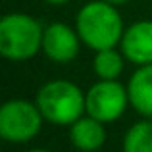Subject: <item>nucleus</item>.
I'll return each instance as SVG.
<instances>
[{
	"label": "nucleus",
	"instance_id": "0eeeda50",
	"mask_svg": "<svg viewBox=\"0 0 152 152\" xmlns=\"http://www.w3.org/2000/svg\"><path fill=\"white\" fill-rule=\"evenodd\" d=\"M125 60L135 66L152 64V19L135 21L125 29L119 42Z\"/></svg>",
	"mask_w": 152,
	"mask_h": 152
},
{
	"label": "nucleus",
	"instance_id": "f03ea898",
	"mask_svg": "<svg viewBox=\"0 0 152 152\" xmlns=\"http://www.w3.org/2000/svg\"><path fill=\"white\" fill-rule=\"evenodd\" d=\"M45 29L35 18L21 12L6 14L0 19V54L10 62L31 60L42 50Z\"/></svg>",
	"mask_w": 152,
	"mask_h": 152
},
{
	"label": "nucleus",
	"instance_id": "39448f33",
	"mask_svg": "<svg viewBox=\"0 0 152 152\" xmlns=\"http://www.w3.org/2000/svg\"><path fill=\"white\" fill-rule=\"evenodd\" d=\"M127 104V87H123L118 79H100L85 93V112L104 123L119 119Z\"/></svg>",
	"mask_w": 152,
	"mask_h": 152
},
{
	"label": "nucleus",
	"instance_id": "6e6552de",
	"mask_svg": "<svg viewBox=\"0 0 152 152\" xmlns=\"http://www.w3.org/2000/svg\"><path fill=\"white\" fill-rule=\"evenodd\" d=\"M106 123L93 115H81L69 125V141L81 152H96L106 142Z\"/></svg>",
	"mask_w": 152,
	"mask_h": 152
},
{
	"label": "nucleus",
	"instance_id": "ddd939ff",
	"mask_svg": "<svg viewBox=\"0 0 152 152\" xmlns=\"http://www.w3.org/2000/svg\"><path fill=\"white\" fill-rule=\"evenodd\" d=\"M106 2L114 4V6H119V4H127V2H129V0H106Z\"/></svg>",
	"mask_w": 152,
	"mask_h": 152
},
{
	"label": "nucleus",
	"instance_id": "1a4fd4ad",
	"mask_svg": "<svg viewBox=\"0 0 152 152\" xmlns=\"http://www.w3.org/2000/svg\"><path fill=\"white\" fill-rule=\"evenodd\" d=\"M129 104L145 118H152V64L139 66L127 83Z\"/></svg>",
	"mask_w": 152,
	"mask_h": 152
},
{
	"label": "nucleus",
	"instance_id": "4468645a",
	"mask_svg": "<svg viewBox=\"0 0 152 152\" xmlns=\"http://www.w3.org/2000/svg\"><path fill=\"white\" fill-rule=\"evenodd\" d=\"M27 152H48V150H45V148H33V150H27Z\"/></svg>",
	"mask_w": 152,
	"mask_h": 152
},
{
	"label": "nucleus",
	"instance_id": "f257e3e1",
	"mask_svg": "<svg viewBox=\"0 0 152 152\" xmlns=\"http://www.w3.org/2000/svg\"><path fill=\"white\" fill-rule=\"evenodd\" d=\"M75 29L81 37V42L94 52L118 46L125 33L121 14L106 0L87 2L75 15Z\"/></svg>",
	"mask_w": 152,
	"mask_h": 152
},
{
	"label": "nucleus",
	"instance_id": "423d86ee",
	"mask_svg": "<svg viewBox=\"0 0 152 152\" xmlns=\"http://www.w3.org/2000/svg\"><path fill=\"white\" fill-rule=\"evenodd\" d=\"M79 37L77 29L69 27L67 23L54 21L45 27L42 35V52L48 60L56 64H69L77 58L79 54Z\"/></svg>",
	"mask_w": 152,
	"mask_h": 152
},
{
	"label": "nucleus",
	"instance_id": "20e7f679",
	"mask_svg": "<svg viewBox=\"0 0 152 152\" xmlns=\"http://www.w3.org/2000/svg\"><path fill=\"white\" fill-rule=\"evenodd\" d=\"M42 118L37 102L25 98L6 100L0 108V137L8 142H29L39 135L42 127Z\"/></svg>",
	"mask_w": 152,
	"mask_h": 152
},
{
	"label": "nucleus",
	"instance_id": "9b49d317",
	"mask_svg": "<svg viewBox=\"0 0 152 152\" xmlns=\"http://www.w3.org/2000/svg\"><path fill=\"white\" fill-rule=\"evenodd\" d=\"M123 152H152V121L142 119L127 129L121 142Z\"/></svg>",
	"mask_w": 152,
	"mask_h": 152
},
{
	"label": "nucleus",
	"instance_id": "f8f14e48",
	"mask_svg": "<svg viewBox=\"0 0 152 152\" xmlns=\"http://www.w3.org/2000/svg\"><path fill=\"white\" fill-rule=\"evenodd\" d=\"M45 2L52 4V6H62V4H67L69 0H45Z\"/></svg>",
	"mask_w": 152,
	"mask_h": 152
},
{
	"label": "nucleus",
	"instance_id": "7ed1b4c3",
	"mask_svg": "<svg viewBox=\"0 0 152 152\" xmlns=\"http://www.w3.org/2000/svg\"><path fill=\"white\" fill-rule=\"evenodd\" d=\"M37 102L42 118L52 125H71L85 112V93L67 79H54L39 89Z\"/></svg>",
	"mask_w": 152,
	"mask_h": 152
},
{
	"label": "nucleus",
	"instance_id": "9d476101",
	"mask_svg": "<svg viewBox=\"0 0 152 152\" xmlns=\"http://www.w3.org/2000/svg\"><path fill=\"white\" fill-rule=\"evenodd\" d=\"M123 56L121 50L114 48H102L96 50L93 60V67L94 73L98 75V79H118L123 71Z\"/></svg>",
	"mask_w": 152,
	"mask_h": 152
}]
</instances>
